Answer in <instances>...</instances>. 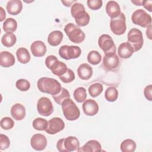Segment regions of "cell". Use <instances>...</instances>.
<instances>
[{"label":"cell","instance_id":"cell-28","mask_svg":"<svg viewBox=\"0 0 152 152\" xmlns=\"http://www.w3.org/2000/svg\"><path fill=\"white\" fill-rule=\"evenodd\" d=\"M16 41L17 37L14 33H5L1 38V43L7 48H10L14 46Z\"/></svg>","mask_w":152,"mask_h":152},{"label":"cell","instance_id":"cell-35","mask_svg":"<svg viewBox=\"0 0 152 152\" xmlns=\"http://www.w3.org/2000/svg\"><path fill=\"white\" fill-rule=\"evenodd\" d=\"M59 61L55 56L49 55L45 59V65L52 71L57 66Z\"/></svg>","mask_w":152,"mask_h":152},{"label":"cell","instance_id":"cell-37","mask_svg":"<svg viewBox=\"0 0 152 152\" xmlns=\"http://www.w3.org/2000/svg\"><path fill=\"white\" fill-rule=\"evenodd\" d=\"M67 69H68V68L66 65L65 63L61 61H59V63L58 65V66L52 71V72L54 75H57L59 77L62 75H64L66 72Z\"/></svg>","mask_w":152,"mask_h":152},{"label":"cell","instance_id":"cell-32","mask_svg":"<svg viewBox=\"0 0 152 152\" xmlns=\"http://www.w3.org/2000/svg\"><path fill=\"white\" fill-rule=\"evenodd\" d=\"M87 61L92 65H97L102 61V55L97 50H91L87 55Z\"/></svg>","mask_w":152,"mask_h":152},{"label":"cell","instance_id":"cell-17","mask_svg":"<svg viewBox=\"0 0 152 152\" xmlns=\"http://www.w3.org/2000/svg\"><path fill=\"white\" fill-rule=\"evenodd\" d=\"M134 52V50L132 46L128 42L122 43L118 49V54L119 56L123 59L129 58Z\"/></svg>","mask_w":152,"mask_h":152},{"label":"cell","instance_id":"cell-8","mask_svg":"<svg viewBox=\"0 0 152 152\" xmlns=\"http://www.w3.org/2000/svg\"><path fill=\"white\" fill-rule=\"evenodd\" d=\"M110 28L116 35L119 36L125 33L126 30V17L123 12H121L117 17L110 19Z\"/></svg>","mask_w":152,"mask_h":152},{"label":"cell","instance_id":"cell-41","mask_svg":"<svg viewBox=\"0 0 152 152\" xmlns=\"http://www.w3.org/2000/svg\"><path fill=\"white\" fill-rule=\"evenodd\" d=\"M103 2L102 0H88L87 4L89 8L92 10H97L102 6Z\"/></svg>","mask_w":152,"mask_h":152},{"label":"cell","instance_id":"cell-4","mask_svg":"<svg viewBox=\"0 0 152 152\" xmlns=\"http://www.w3.org/2000/svg\"><path fill=\"white\" fill-rule=\"evenodd\" d=\"M80 147L78 139L74 136H69L58 140L56 148L60 152H69L77 151Z\"/></svg>","mask_w":152,"mask_h":152},{"label":"cell","instance_id":"cell-33","mask_svg":"<svg viewBox=\"0 0 152 152\" xmlns=\"http://www.w3.org/2000/svg\"><path fill=\"white\" fill-rule=\"evenodd\" d=\"M48 122L43 118H37L33 120L32 125L33 128L37 131H45L48 127Z\"/></svg>","mask_w":152,"mask_h":152},{"label":"cell","instance_id":"cell-16","mask_svg":"<svg viewBox=\"0 0 152 152\" xmlns=\"http://www.w3.org/2000/svg\"><path fill=\"white\" fill-rule=\"evenodd\" d=\"M30 50L34 56L42 57L46 54L47 49L43 42L41 40H36L31 43L30 46Z\"/></svg>","mask_w":152,"mask_h":152},{"label":"cell","instance_id":"cell-31","mask_svg":"<svg viewBox=\"0 0 152 152\" xmlns=\"http://www.w3.org/2000/svg\"><path fill=\"white\" fill-rule=\"evenodd\" d=\"M103 90V87L99 83H95L91 84L88 87V93L93 97H96L100 95Z\"/></svg>","mask_w":152,"mask_h":152},{"label":"cell","instance_id":"cell-40","mask_svg":"<svg viewBox=\"0 0 152 152\" xmlns=\"http://www.w3.org/2000/svg\"><path fill=\"white\" fill-rule=\"evenodd\" d=\"M10 145V141L6 135L0 134V150H4L8 148Z\"/></svg>","mask_w":152,"mask_h":152},{"label":"cell","instance_id":"cell-44","mask_svg":"<svg viewBox=\"0 0 152 152\" xmlns=\"http://www.w3.org/2000/svg\"><path fill=\"white\" fill-rule=\"evenodd\" d=\"M61 2L64 4V6L69 7L71 5H72L74 3L77 2V1H61Z\"/></svg>","mask_w":152,"mask_h":152},{"label":"cell","instance_id":"cell-22","mask_svg":"<svg viewBox=\"0 0 152 152\" xmlns=\"http://www.w3.org/2000/svg\"><path fill=\"white\" fill-rule=\"evenodd\" d=\"M15 64V58L14 55L8 52L2 51L0 53V65L4 68H8Z\"/></svg>","mask_w":152,"mask_h":152},{"label":"cell","instance_id":"cell-10","mask_svg":"<svg viewBox=\"0 0 152 152\" xmlns=\"http://www.w3.org/2000/svg\"><path fill=\"white\" fill-rule=\"evenodd\" d=\"M81 53V50L77 46L63 45L59 49L60 56L66 60L78 58Z\"/></svg>","mask_w":152,"mask_h":152},{"label":"cell","instance_id":"cell-9","mask_svg":"<svg viewBox=\"0 0 152 152\" xmlns=\"http://www.w3.org/2000/svg\"><path fill=\"white\" fill-rule=\"evenodd\" d=\"M98 45L104 55L116 53V46L110 36L106 34L101 35L98 39Z\"/></svg>","mask_w":152,"mask_h":152},{"label":"cell","instance_id":"cell-30","mask_svg":"<svg viewBox=\"0 0 152 152\" xmlns=\"http://www.w3.org/2000/svg\"><path fill=\"white\" fill-rule=\"evenodd\" d=\"M104 97L108 102H113L116 101L118 97V90L115 87H108L105 91Z\"/></svg>","mask_w":152,"mask_h":152},{"label":"cell","instance_id":"cell-19","mask_svg":"<svg viewBox=\"0 0 152 152\" xmlns=\"http://www.w3.org/2000/svg\"><path fill=\"white\" fill-rule=\"evenodd\" d=\"M11 116L16 121H21L26 116V109L20 103L14 104L10 110Z\"/></svg>","mask_w":152,"mask_h":152},{"label":"cell","instance_id":"cell-42","mask_svg":"<svg viewBox=\"0 0 152 152\" xmlns=\"http://www.w3.org/2000/svg\"><path fill=\"white\" fill-rule=\"evenodd\" d=\"M152 86L151 84L146 86L144 90V94L145 97L149 101L152 100Z\"/></svg>","mask_w":152,"mask_h":152},{"label":"cell","instance_id":"cell-12","mask_svg":"<svg viewBox=\"0 0 152 152\" xmlns=\"http://www.w3.org/2000/svg\"><path fill=\"white\" fill-rule=\"evenodd\" d=\"M120 64V60L116 53L104 55L102 65L104 68L107 71L116 69Z\"/></svg>","mask_w":152,"mask_h":152},{"label":"cell","instance_id":"cell-47","mask_svg":"<svg viewBox=\"0 0 152 152\" xmlns=\"http://www.w3.org/2000/svg\"><path fill=\"white\" fill-rule=\"evenodd\" d=\"M142 1H140V0H136V1H131V2L133 3L134 4H135V5H138L140 6L142 4Z\"/></svg>","mask_w":152,"mask_h":152},{"label":"cell","instance_id":"cell-15","mask_svg":"<svg viewBox=\"0 0 152 152\" xmlns=\"http://www.w3.org/2000/svg\"><path fill=\"white\" fill-rule=\"evenodd\" d=\"M84 113L87 116H94L99 112V105L93 99L86 100L82 106Z\"/></svg>","mask_w":152,"mask_h":152},{"label":"cell","instance_id":"cell-21","mask_svg":"<svg viewBox=\"0 0 152 152\" xmlns=\"http://www.w3.org/2000/svg\"><path fill=\"white\" fill-rule=\"evenodd\" d=\"M7 10L8 14L16 15L20 14L23 9V4L20 0H10L7 2Z\"/></svg>","mask_w":152,"mask_h":152},{"label":"cell","instance_id":"cell-25","mask_svg":"<svg viewBox=\"0 0 152 152\" xmlns=\"http://www.w3.org/2000/svg\"><path fill=\"white\" fill-rule=\"evenodd\" d=\"M17 60L21 64H25L30 61V55L28 50L25 48H20L16 51Z\"/></svg>","mask_w":152,"mask_h":152},{"label":"cell","instance_id":"cell-6","mask_svg":"<svg viewBox=\"0 0 152 152\" xmlns=\"http://www.w3.org/2000/svg\"><path fill=\"white\" fill-rule=\"evenodd\" d=\"M128 42L131 45L134 52L140 50L143 45L144 39L141 31L137 28L131 29L127 34Z\"/></svg>","mask_w":152,"mask_h":152},{"label":"cell","instance_id":"cell-7","mask_svg":"<svg viewBox=\"0 0 152 152\" xmlns=\"http://www.w3.org/2000/svg\"><path fill=\"white\" fill-rule=\"evenodd\" d=\"M132 23L142 27H148L151 25V17L144 10H135L131 15Z\"/></svg>","mask_w":152,"mask_h":152},{"label":"cell","instance_id":"cell-23","mask_svg":"<svg viewBox=\"0 0 152 152\" xmlns=\"http://www.w3.org/2000/svg\"><path fill=\"white\" fill-rule=\"evenodd\" d=\"M78 151H102V145L97 140H91L88 141L81 148H80L77 150Z\"/></svg>","mask_w":152,"mask_h":152},{"label":"cell","instance_id":"cell-3","mask_svg":"<svg viewBox=\"0 0 152 152\" xmlns=\"http://www.w3.org/2000/svg\"><path fill=\"white\" fill-rule=\"evenodd\" d=\"M62 109L65 118L68 121H75L78 119L80 112L74 102L69 99L64 100L62 104Z\"/></svg>","mask_w":152,"mask_h":152},{"label":"cell","instance_id":"cell-36","mask_svg":"<svg viewBox=\"0 0 152 152\" xmlns=\"http://www.w3.org/2000/svg\"><path fill=\"white\" fill-rule=\"evenodd\" d=\"M15 86L21 91H26L30 87V82L26 79H19L16 81Z\"/></svg>","mask_w":152,"mask_h":152},{"label":"cell","instance_id":"cell-14","mask_svg":"<svg viewBox=\"0 0 152 152\" xmlns=\"http://www.w3.org/2000/svg\"><path fill=\"white\" fill-rule=\"evenodd\" d=\"M30 144L31 147L35 150L42 151L46 147L47 139L46 137L42 134H36L31 137Z\"/></svg>","mask_w":152,"mask_h":152},{"label":"cell","instance_id":"cell-38","mask_svg":"<svg viewBox=\"0 0 152 152\" xmlns=\"http://www.w3.org/2000/svg\"><path fill=\"white\" fill-rule=\"evenodd\" d=\"M59 78L63 83H69L75 79V74L72 69L68 68L66 72L64 75L59 77Z\"/></svg>","mask_w":152,"mask_h":152},{"label":"cell","instance_id":"cell-13","mask_svg":"<svg viewBox=\"0 0 152 152\" xmlns=\"http://www.w3.org/2000/svg\"><path fill=\"white\" fill-rule=\"evenodd\" d=\"M65 123L64 121L58 117H54L48 121V127L45 131L51 135H54L64 129Z\"/></svg>","mask_w":152,"mask_h":152},{"label":"cell","instance_id":"cell-45","mask_svg":"<svg viewBox=\"0 0 152 152\" xmlns=\"http://www.w3.org/2000/svg\"><path fill=\"white\" fill-rule=\"evenodd\" d=\"M0 11H1V19L0 21H2L6 17V15H5V12L4 10L2 7H0Z\"/></svg>","mask_w":152,"mask_h":152},{"label":"cell","instance_id":"cell-26","mask_svg":"<svg viewBox=\"0 0 152 152\" xmlns=\"http://www.w3.org/2000/svg\"><path fill=\"white\" fill-rule=\"evenodd\" d=\"M17 28V21L12 18H8L3 23V30L7 33H12L14 32Z\"/></svg>","mask_w":152,"mask_h":152},{"label":"cell","instance_id":"cell-18","mask_svg":"<svg viewBox=\"0 0 152 152\" xmlns=\"http://www.w3.org/2000/svg\"><path fill=\"white\" fill-rule=\"evenodd\" d=\"M106 12L111 18L117 17L121 14V8L119 4L115 1H109L106 5Z\"/></svg>","mask_w":152,"mask_h":152},{"label":"cell","instance_id":"cell-20","mask_svg":"<svg viewBox=\"0 0 152 152\" xmlns=\"http://www.w3.org/2000/svg\"><path fill=\"white\" fill-rule=\"evenodd\" d=\"M78 76L83 80L90 79L93 75V68L88 64L84 63L81 64L77 69Z\"/></svg>","mask_w":152,"mask_h":152},{"label":"cell","instance_id":"cell-1","mask_svg":"<svg viewBox=\"0 0 152 152\" xmlns=\"http://www.w3.org/2000/svg\"><path fill=\"white\" fill-rule=\"evenodd\" d=\"M37 86L40 91L51 94L52 96L58 94L62 88L59 81L54 78L49 77L39 78L37 81Z\"/></svg>","mask_w":152,"mask_h":152},{"label":"cell","instance_id":"cell-2","mask_svg":"<svg viewBox=\"0 0 152 152\" xmlns=\"http://www.w3.org/2000/svg\"><path fill=\"white\" fill-rule=\"evenodd\" d=\"M71 14L78 26H86L90 22V15L86 11L84 6L81 3L75 2L71 6Z\"/></svg>","mask_w":152,"mask_h":152},{"label":"cell","instance_id":"cell-11","mask_svg":"<svg viewBox=\"0 0 152 152\" xmlns=\"http://www.w3.org/2000/svg\"><path fill=\"white\" fill-rule=\"evenodd\" d=\"M37 110L40 115L44 116H49L53 112V106L49 98L42 97L37 101Z\"/></svg>","mask_w":152,"mask_h":152},{"label":"cell","instance_id":"cell-43","mask_svg":"<svg viewBox=\"0 0 152 152\" xmlns=\"http://www.w3.org/2000/svg\"><path fill=\"white\" fill-rule=\"evenodd\" d=\"M151 4H152L151 0L142 1L141 5H142L144 7V8L147 10L149 12H151Z\"/></svg>","mask_w":152,"mask_h":152},{"label":"cell","instance_id":"cell-34","mask_svg":"<svg viewBox=\"0 0 152 152\" xmlns=\"http://www.w3.org/2000/svg\"><path fill=\"white\" fill-rule=\"evenodd\" d=\"M74 97L75 100L78 102L81 103L86 100L87 97V93L85 88L81 87L76 88L74 91Z\"/></svg>","mask_w":152,"mask_h":152},{"label":"cell","instance_id":"cell-29","mask_svg":"<svg viewBox=\"0 0 152 152\" xmlns=\"http://www.w3.org/2000/svg\"><path fill=\"white\" fill-rule=\"evenodd\" d=\"M52 97L56 103L61 105L62 102L64 100L70 98V94L67 89H66L65 88L62 87L61 91L58 94L52 96Z\"/></svg>","mask_w":152,"mask_h":152},{"label":"cell","instance_id":"cell-24","mask_svg":"<svg viewBox=\"0 0 152 152\" xmlns=\"http://www.w3.org/2000/svg\"><path fill=\"white\" fill-rule=\"evenodd\" d=\"M63 33L59 30H54L50 32L48 37V43L52 46L59 45L63 39Z\"/></svg>","mask_w":152,"mask_h":152},{"label":"cell","instance_id":"cell-5","mask_svg":"<svg viewBox=\"0 0 152 152\" xmlns=\"http://www.w3.org/2000/svg\"><path fill=\"white\" fill-rule=\"evenodd\" d=\"M64 31L69 40L74 43H80L86 38V35L83 31L73 23H69L67 24L64 27Z\"/></svg>","mask_w":152,"mask_h":152},{"label":"cell","instance_id":"cell-46","mask_svg":"<svg viewBox=\"0 0 152 152\" xmlns=\"http://www.w3.org/2000/svg\"><path fill=\"white\" fill-rule=\"evenodd\" d=\"M146 35L149 39L151 40V25L147 27L146 30Z\"/></svg>","mask_w":152,"mask_h":152},{"label":"cell","instance_id":"cell-27","mask_svg":"<svg viewBox=\"0 0 152 152\" xmlns=\"http://www.w3.org/2000/svg\"><path fill=\"white\" fill-rule=\"evenodd\" d=\"M120 147L122 152H133L135 150L137 145L133 140L126 139L121 142Z\"/></svg>","mask_w":152,"mask_h":152},{"label":"cell","instance_id":"cell-39","mask_svg":"<svg viewBox=\"0 0 152 152\" xmlns=\"http://www.w3.org/2000/svg\"><path fill=\"white\" fill-rule=\"evenodd\" d=\"M1 127L5 130H9L14 126V122L10 117H4L1 119L0 122Z\"/></svg>","mask_w":152,"mask_h":152}]
</instances>
